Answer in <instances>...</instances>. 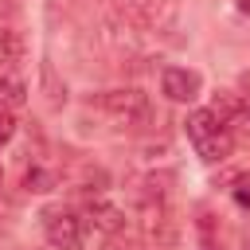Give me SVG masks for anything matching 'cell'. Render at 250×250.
<instances>
[{
	"label": "cell",
	"instance_id": "8",
	"mask_svg": "<svg viewBox=\"0 0 250 250\" xmlns=\"http://www.w3.org/2000/svg\"><path fill=\"white\" fill-rule=\"evenodd\" d=\"M27 55V43L16 27H0V66H16Z\"/></svg>",
	"mask_w": 250,
	"mask_h": 250
},
{
	"label": "cell",
	"instance_id": "9",
	"mask_svg": "<svg viewBox=\"0 0 250 250\" xmlns=\"http://www.w3.org/2000/svg\"><path fill=\"white\" fill-rule=\"evenodd\" d=\"M223 121H242V113H246V94H234V90H223L219 98H215V105H211Z\"/></svg>",
	"mask_w": 250,
	"mask_h": 250
},
{
	"label": "cell",
	"instance_id": "7",
	"mask_svg": "<svg viewBox=\"0 0 250 250\" xmlns=\"http://www.w3.org/2000/svg\"><path fill=\"white\" fill-rule=\"evenodd\" d=\"M86 219H90L98 230H105L109 238H117V234L125 230V211H117L113 203H102V199H94V203H90Z\"/></svg>",
	"mask_w": 250,
	"mask_h": 250
},
{
	"label": "cell",
	"instance_id": "10",
	"mask_svg": "<svg viewBox=\"0 0 250 250\" xmlns=\"http://www.w3.org/2000/svg\"><path fill=\"white\" fill-rule=\"evenodd\" d=\"M23 188H27V191H51V188H55V172H47V168H27Z\"/></svg>",
	"mask_w": 250,
	"mask_h": 250
},
{
	"label": "cell",
	"instance_id": "4",
	"mask_svg": "<svg viewBox=\"0 0 250 250\" xmlns=\"http://www.w3.org/2000/svg\"><path fill=\"white\" fill-rule=\"evenodd\" d=\"M203 90V78L199 70H188V66H164L160 70V94L172 98V102H195Z\"/></svg>",
	"mask_w": 250,
	"mask_h": 250
},
{
	"label": "cell",
	"instance_id": "14",
	"mask_svg": "<svg viewBox=\"0 0 250 250\" xmlns=\"http://www.w3.org/2000/svg\"><path fill=\"white\" fill-rule=\"evenodd\" d=\"M242 125H250V98H246V113H242Z\"/></svg>",
	"mask_w": 250,
	"mask_h": 250
},
{
	"label": "cell",
	"instance_id": "16",
	"mask_svg": "<svg viewBox=\"0 0 250 250\" xmlns=\"http://www.w3.org/2000/svg\"><path fill=\"white\" fill-rule=\"evenodd\" d=\"M0 176H4V168H0Z\"/></svg>",
	"mask_w": 250,
	"mask_h": 250
},
{
	"label": "cell",
	"instance_id": "2",
	"mask_svg": "<svg viewBox=\"0 0 250 250\" xmlns=\"http://www.w3.org/2000/svg\"><path fill=\"white\" fill-rule=\"evenodd\" d=\"M98 105H102L113 121H121V125H145V121L152 117L148 94H141L137 86H117V90H105V94L98 98Z\"/></svg>",
	"mask_w": 250,
	"mask_h": 250
},
{
	"label": "cell",
	"instance_id": "3",
	"mask_svg": "<svg viewBox=\"0 0 250 250\" xmlns=\"http://www.w3.org/2000/svg\"><path fill=\"white\" fill-rule=\"evenodd\" d=\"M43 234L55 250H78L86 242V219L70 207H59V211H47L43 215Z\"/></svg>",
	"mask_w": 250,
	"mask_h": 250
},
{
	"label": "cell",
	"instance_id": "15",
	"mask_svg": "<svg viewBox=\"0 0 250 250\" xmlns=\"http://www.w3.org/2000/svg\"><path fill=\"white\" fill-rule=\"evenodd\" d=\"M238 12H250V0H238Z\"/></svg>",
	"mask_w": 250,
	"mask_h": 250
},
{
	"label": "cell",
	"instance_id": "5",
	"mask_svg": "<svg viewBox=\"0 0 250 250\" xmlns=\"http://www.w3.org/2000/svg\"><path fill=\"white\" fill-rule=\"evenodd\" d=\"M129 12L137 16V27L145 31H172L176 27V0H133Z\"/></svg>",
	"mask_w": 250,
	"mask_h": 250
},
{
	"label": "cell",
	"instance_id": "6",
	"mask_svg": "<svg viewBox=\"0 0 250 250\" xmlns=\"http://www.w3.org/2000/svg\"><path fill=\"white\" fill-rule=\"evenodd\" d=\"M27 102V82L16 66H0V109H20Z\"/></svg>",
	"mask_w": 250,
	"mask_h": 250
},
{
	"label": "cell",
	"instance_id": "1",
	"mask_svg": "<svg viewBox=\"0 0 250 250\" xmlns=\"http://www.w3.org/2000/svg\"><path fill=\"white\" fill-rule=\"evenodd\" d=\"M184 129H188L191 148H195L207 164H223V160L230 156V148H234V137H230L227 121H223L215 109H191L188 121H184Z\"/></svg>",
	"mask_w": 250,
	"mask_h": 250
},
{
	"label": "cell",
	"instance_id": "11",
	"mask_svg": "<svg viewBox=\"0 0 250 250\" xmlns=\"http://www.w3.org/2000/svg\"><path fill=\"white\" fill-rule=\"evenodd\" d=\"M234 203H238V207H250V172H242V176L234 180Z\"/></svg>",
	"mask_w": 250,
	"mask_h": 250
},
{
	"label": "cell",
	"instance_id": "12",
	"mask_svg": "<svg viewBox=\"0 0 250 250\" xmlns=\"http://www.w3.org/2000/svg\"><path fill=\"white\" fill-rule=\"evenodd\" d=\"M12 137H16V117H12V109H0V148H4Z\"/></svg>",
	"mask_w": 250,
	"mask_h": 250
},
{
	"label": "cell",
	"instance_id": "13",
	"mask_svg": "<svg viewBox=\"0 0 250 250\" xmlns=\"http://www.w3.org/2000/svg\"><path fill=\"white\" fill-rule=\"evenodd\" d=\"M242 90H246V98H250V70L242 74Z\"/></svg>",
	"mask_w": 250,
	"mask_h": 250
}]
</instances>
